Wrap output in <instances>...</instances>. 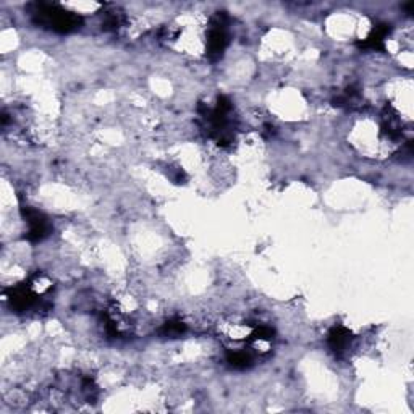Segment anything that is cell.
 <instances>
[{
	"instance_id": "cell-3",
	"label": "cell",
	"mask_w": 414,
	"mask_h": 414,
	"mask_svg": "<svg viewBox=\"0 0 414 414\" xmlns=\"http://www.w3.org/2000/svg\"><path fill=\"white\" fill-rule=\"evenodd\" d=\"M352 342V334L345 327H335L329 335V345L337 354H342Z\"/></svg>"
},
{
	"instance_id": "cell-2",
	"label": "cell",
	"mask_w": 414,
	"mask_h": 414,
	"mask_svg": "<svg viewBox=\"0 0 414 414\" xmlns=\"http://www.w3.org/2000/svg\"><path fill=\"white\" fill-rule=\"evenodd\" d=\"M227 43H229V34H227V26L224 20L217 16L212 21L211 28L207 33V52L209 55L219 57L225 50Z\"/></svg>"
},
{
	"instance_id": "cell-1",
	"label": "cell",
	"mask_w": 414,
	"mask_h": 414,
	"mask_svg": "<svg viewBox=\"0 0 414 414\" xmlns=\"http://www.w3.org/2000/svg\"><path fill=\"white\" fill-rule=\"evenodd\" d=\"M31 13L39 26L54 29L58 33L75 31L81 25V18L78 15L54 4H36Z\"/></svg>"
}]
</instances>
